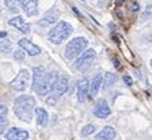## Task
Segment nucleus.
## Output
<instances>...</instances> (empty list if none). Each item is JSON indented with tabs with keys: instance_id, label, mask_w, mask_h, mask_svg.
<instances>
[{
	"instance_id": "nucleus-6",
	"label": "nucleus",
	"mask_w": 152,
	"mask_h": 140,
	"mask_svg": "<svg viewBox=\"0 0 152 140\" xmlns=\"http://www.w3.org/2000/svg\"><path fill=\"white\" fill-rule=\"evenodd\" d=\"M29 80H30L29 71L26 69H22L21 71L18 73L17 77L14 78V81L11 83V88L15 89V91H23V89H26V87H28Z\"/></svg>"
},
{
	"instance_id": "nucleus-24",
	"label": "nucleus",
	"mask_w": 152,
	"mask_h": 140,
	"mask_svg": "<svg viewBox=\"0 0 152 140\" xmlns=\"http://www.w3.org/2000/svg\"><path fill=\"white\" fill-rule=\"evenodd\" d=\"M129 8H130L132 13H137V11L140 10V6H138L137 1H130V6H129Z\"/></svg>"
},
{
	"instance_id": "nucleus-28",
	"label": "nucleus",
	"mask_w": 152,
	"mask_h": 140,
	"mask_svg": "<svg viewBox=\"0 0 152 140\" xmlns=\"http://www.w3.org/2000/svg\"><path fill=\"white\" fill-rule=\"evenodd\" d=\"M7 36V32H0V37H6Z\"/></svg>"
},
{
	"instance_id": "nucleus-21",
	"label": "nucleus",
	"mask_w": 152,
	"mask_h": 140,
	"mask_svg": "<svg viewBox=\"0 0 152 140\" xmlns=\"http://www.w3.org/2000/svg\"><path fill=\"white\" fill-rule=\"evenodd\" d=\"M95 125H86V126H84L82 128V130H81V135L82 136H89V135H92L93 132H95Z\"/></svg>"
},
{
	"instance_id": "nucleus-20",
	"label": "nucleus",
	"mask_w": 152,
	"mask_h": 140,
	"mask_svg": "<svg viewBox=\"0 0 152 140\" xmlns=\"http://www.w3.org/2000/svg\"><path fill=\"white\" fill-rule=\"evenodd\" d=\"M118 44H119V47H121V49H122V54H124L125 56H126L129 60H133V55H132V52H130V49L127 48L126 46H124V43H122V40H119L118 41Z\"/></svg>"
},
{
	"instance_id": "nucleus-3",
	"label": "nucleus",
	"mask_w": 152,
	"mask_h": 140,
	"mask_svg": "<svg viewBox=\"0 0 152 140\" xmlns=\"http://www.w3.org/2000/svg\"><path fill=\"white\" fill-rule=\"evenodd\" d=\"M71 32H73V28H71L70 24H67V22H64V21H60L48 33V40L51 43H53V44H60V43H63L64 40L69 39Z\"/></svg>"
},
{
	"instance_id": "nucleus-27",
	"label": "nucleus",
	"mask_w": 152,
	"mask_h": 140,
	"mask_svg": "<svg viewBox=\"0 0 152 140\" xmlns=\"http://www.w3.org/2000/svg\"><path fill=\"white\" fill-rule=\"evenodd\" d=\"M124 81L126 83V85H129V87H130V85H133V80H132L130 76H125V77H124Z\"/></svg>"
},
{
	"instance_id": "nucleus-9",
	"label": "nucleus",
	"mask_w": 152,
	"mask_h": 140,
	"mask_svg": "<svg viewBox=\"0 0 152 140\" xmlns=\"http://www.w3.org/2000/svg\"><path fill=\"white\" fill-rule=\"evenodd\" d=\"M8 24H10L11 26H15V28L19 32H22V33H29V32H30V25H29L21 15H17V17L11 18L10 21H8Z\"/></svg>"
},
{
	"instance_id": "nucleus-2",
	"label": "nucleus",
	"mask_w": 152,
	"mask_h": 140,
	"mask_svg": "<svg viewBox=\"0 0 152 140\" xmlns=\"http://www.w3.org/2000/svg\"><path fill=\"white\" fill-rule=\"evenodd\" d=\"M36 107V99L30 95H22L15 99L14 103V113L21 121L29 122L32 119L33 111Z\"/></svg>"
},
{
	"instance_id": "nucleus-7",
	"label": "nucleus",
	"mask_w": 152,
	"mask_h": 140,
	"mask_svg": "<svg viewBox=\"0 0 152 140\" xmlns=\"http://www.w3.org/2000/svg\"><path fill=\"white\" fill-rule=\"evenodd\" d=\"M67 88H69L67 78L63 77V76H58L56 80L53 81L52 88H51L52 96H55V98H59V96H62L64 92L67 91Z\"/></svg>"
},
{
	"instance_id": "nucleus-15",
	"label": "nucleus",
	"mask_w": 152,
	"mask_h": 140,
	"mask_svg": "<svg viewBox=\"0 0 152 140\" xmlns=\"http://www.w3.org/2000/svg\"><path fill=\"white\" fill-rule=\"evenodd\" d=\"M102 81H103V74H97L92 80V83L89 84V94H91V96H96L97 95L100 87H102Z\"/></svg>"
},
{
	"instance_id": "nucleus-11",
	"label": "nucleus",
	"mask_w": 152,
	"mask_h": 140,
	"mask_svg": "<svg viewBox=\"0 0 152 140\" xmlns=\"http://www.w3.org/2000/svg\"><path fill=\"white\" fill-rule=\"evenodd\" d=\"M29 133L28 130H23L21 128H11L6 135L7 140H28Z\"/></svg>"
},
{
	"instance_id": "nucleus-16",
	"label": "nucleus",
	"mask_w": 152,
	"mask_h": 140,
	"mask_svg": "<svg viewBox=\"0 0 152 140\" xmlns=\"http://www.w3.org/2000/svg\"><path fill=\"white\" fill-rule=\"evenodd\" d=\"M36 113V117H37V125L40 126H44L47 122H48V113L45 111L44 109H41V107H37V109L34 110Z\"/></svg>"
},
{
	"instance_id": "nucleus-8",
	"label": "nucleus",
	"mask_w": 152,
	"mask_h": 140,
	"mask_svg": "<svg viewBox=\"0 0 152 140\" xmlns=\"http://www.w3.org/2000/svg\"><path fill=\"white\" fill-rule=\"evenodd\" d=\"M93 114H95L97 118H107V117H110L111 114V110L107 105V100L106 99H99V100L96 102L95 107H93Z\"/></svg>"
},
{
	"instance_id": "nucleus-12",
	"label": "nucleus",
	"mask_w": 152,
	"mask_h": 140,
	"mask_svg": "<svg viewBox=\"0 0 152 140\" xmlns=\"http://www.w3.org/2000/svg\"><path fill=\"white\" fill-rule=\"evenodd\" d=\"M22 10L25 11V14L28 17H33L39 13V8H37V4H39V0H22Z\"/></svg>"
},
{
	"instance_id": "nucleus-25",
	"label": "nucleus",
	"mask_w": 152,
	"mask_h": 140,
	"mask_svg": "<svg viewBox=\"0 0 152 140\" xmlns=\"http://www.w3.org/2000/svg\"><path fill=\"white\" fill-rule=\"evenodd\" d=\"M23 56H25V52H23V51H21V49L15 51V54H14V58H15V59L21 60V59H23Z\"/></svg>"
},
{
	"instance_id": "nucleus-14",
	"label": "nucleus",
	"mask_w": 152,
	"mask_h": 140,
	"mask_svg": "<svg viewBox=\"0 0 152 140\" xmlns=\"http://www.w3.org/2000/svg\"><path fill=\"white\" fill-rule=\"evenodd\" d=\"M117 132L113 126H104L97 135H96V140H114Z\"/></svg>"
},
{
	"instance_id": "nucleus-17",
	"label": "nucleus",
	"mask_w": 152,
	"mask_h": 140,
	"mask_svg": "<svg viewBox=\"0 0 152 140\" xmlns=\"http://www.w3.org/2000/svg\"><path fill=\"white\" fill-rule=\"evenodd\" d=\"M4 3H6L7 8L11 11V13H15V14H18V13L22 10L21 0H4Z\"/></svg>"
},
{
	"instance_id": "nucleus-22",
	"label": "nucleus",
	"mask_w": 152,
	"mask_h": 140,
	"mask_svg": "<svg viewBox=\"0 0 152 140\" xmlns=\"http://www.w3.org/2000/svg\"><path fill=\"white\" fill-rule=\"evenodd\" d=\"M10 49H11L10 41H7V40L1 41V44H0V52H10Z\"/></svg>"
},
{
	"instance_id": "nucleus-10",
	"label": "nucleus",
	"mask_w": 152,
	"mask_h": 140,
	"mask_svg": "<svg viewBox=\"0 0 152 140\" xmlns=\"http://www.w3.org/2000/svg\"><path fill=\"white\" fill-rule=\"evenodd\" d=\"M19 47L25 49V51H26V52H28L30 56L39 55L40 51H41L39 46H36L34 43H32L29 39H21V40H19Z\"/></svg>"
},
{
	"instance_id": "nucleus-26",
	"label": "nucleus",
	"mask_w": 152,
	"mask_h": 140,
	"mask_svg": "<svg viewBox=\"0 0 152 140\" xmlns=\"http://www.w3.org/2000/svg\"><path fill=\"white\" fill-rule=\"evenodd\" d=\"M7 107L4 105H0V118H3V117H6V114H7Z\"/></svg>"
},
{
	"instance_id": "nucleus-18",
	"label": "nucleus",
	"mask_w": 152,
	"mask_h": 140,
	"mask_svg": "<svg viewBox=\"0 0 152 140\" xmlns=\"http://www.w3.org/2000/svg\"><path fill=\"white\" fill-rule=\"evenodd\" d=\"M58 17H59V14H58L56 11H51V14H47L45 17L42 18L41 21H40V25H42V26H45V25H51L53 24V22L58 19Z\"/></svg>"
},
{
	"instance_id": "nucleus-4",
	"label": "nucleus",
	"mask_w": 152,
	"mask_h": 140,
	"mask_svg": "<svg viewBox=\"0 0 152 140\" xmlns=\"http://www.w3.org/2000/svg\"><path fill=\"white\" fill-rule=\"evenodd\" d=\"M86 46H88V40L85 37H75L71 41H69V44L66 46V49H64L66 59L71 60L77 58L78 55H81V52L86 48Z\"/></svg>"
},
{
	"instance_id": "nucleus-13",
	"label": "nucleus",
	"mask_w": 152,
	"mask_h": 140,
	"mask_svg": "<svg viewBox=\"0 0 152 140\" xmlns=\"http://www.w3.org/2000/svg\"><path fill=\"white\" fill-rule=\"evenodd\" d=\"M88 91H89V81L86 78H84V80L78 83V91H77L78 102H85V99L88 96Z\"/></svg>"
},
{
	"instance_id": "nucleus-23",
	"label": "nucleus",
	"mask_w": 152,
	"mask_h": 140,
	"mask_svg": "<svg viewBox=\"0 0 152 140\" xmlns=\"http://www.w3.org/2000/svg\"><path fill=\"white\" fill-rule=\"evenodd\" d=\"M7 125H8V121L6 118H0V135L4 132V129L7 128Z\"/></svg>"
},
{
	"instance_id": "nucleus-5",
	"label": "nucleus",
	"mask_w": 152,
	"mask_h": 140,
	"mask_svg": "<svg viewBox=\"0 0 152 140\" xmlns=\"http://www.w3.org/2000/svg\"><path fill=\"white\" fill-rule=\"evenodd\" d=\"M96 58V51L95 49H88V51H85L74 63V67L80 71H86V70L91 67L92 62L95 60Z\"/></svg>"
},
{
	"instance_id": "nucleus-19",
	"label": "nucleus",
	"mask_w": 152,
	"mask_h": 140,
	"mask_svg": "<svg viewBox=\"0 0 152 140\" xmlns=\"http://www.w3.org/2000/svg\"><path fill=\"white\" fill-rule=\"evenodd\" d=\"M117 77H115V74H111V73H106L104 74V77H103V81H102V85L104 84V88H108L110 85H113L115 83Z\"/></svg>"
},
{
	"instance_id": "nucleus-1",
	"label": "nucleus",
	"mask_w": 152,
	"mask_h": 140,
	"mask_svg": "<svg viewBox=\"0 0 152 140\" xmlns=\"http://www.w3.org/2000/svg\"><path fill=\"white\" fill-rule=\"evenodd\" d=\"M55 73H47L42 66L33 67V91L37 92V95L44 96L48 92H51L53 81L56 80Z\"/></svg>"
}]
</instances>
